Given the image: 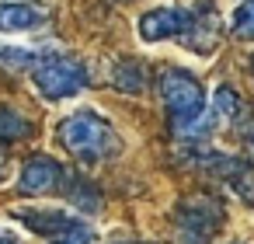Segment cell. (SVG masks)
<instances>
[{
  "label": "cell",
  "mask_w": 254,
  "mask_h": 244,
  "mask_svg": "<svg viewBox=\"0 0 254 244\" xmlns=\"http://www.w3.org/2000/svg\"><path fill=\"white\" fill-rule=\"evenodd\" d=\"M157 84H160V98L167 105V115H171V126H174L178 136L202 140V136L212 133L216 119L205 115V91H202V84L188 70L167 67Z\"/></svg>",
  "instance_id": "obj_1"
},
{
  "label": "cell",
  "mask_w": 254,
  "mask_h": 244,
  "mask_svg": "<svg viewBox=\"0 0 254 244\" xmlns=\"http://www.w3.org/2000/svg\"><path fill=\"white\" fill-rule=\"evenodd\" d=\"M212 18L191 7H153L139 18V39L143 42H164V39H181L195 53H209L216 46L212 35Z\"/></svg>",
  "instance_id": "obj_2"
},
{
  "label": "cell",
  "mask_w": 254,
  "mask_h": 244,
  "mask_svg": "<svg viewBox=\"0 0 254 244\" xmlns=\"http://www.w3.org/2000/svg\"><path fill=\"white\" fill-rule=\"evenodd\" d=\"M60 143L84 164H101L108 157L119 154V133L112 129V122L105 115H98L94 108H80L73 115H66L56 129Z\"/></svg>",
  "instance_id": "obj_3"
},
{
  "label": "cell",
  "mask_w": 254,
  "mask_h": 244,
  "mask_svg": "<svg viewBox=\"0 0 254 244\" xmlns=\"http://www.w3.org/2000/svg\"><path fill=\"white\" fill-rule=\"evenodd\" d=\"M32 81L46 101H66L87 87V67L66 53H46L32 67Z\"/></svg>",
  "instance_id": "obj_4"
},
{
  "label": "cell",
  "mask_w": 254,
  "mask_h": 244,
  "mask_svg": "<svg viewBox=\"0 0 254 244\" xmlns=\"http://www.w3.org/2000/svg\"><path fill=\"white\" fill-rule=\"evenodd\" d=\"M174 223L178 244H209L223 227V206L216 199H185Z\"/></svg>",
  "instance_id": "obj_5"
},
{
  "label": "cell",
  "mask_w": 254,
  "mask_h": 244,
  "mask_svg": "<svg viewBox=\"0 0 254 244\" xmlns=\"http://www.w3.org/2000/svg\"><path fill=\"white\" fill-rule=\"evenodd\" d=\"M66 167L56 161V157H46V154H35L21 164L18 171V192L21 195H49L56 188L66 185Z\"/></svg>",
  "instance_id": "obj_6"
},
{
  "label": "cell",
  "mask_w": 254,
  "mask_h": 244,
  "mask_svg": "<svg viewBox=\"0 0 254 244\" xmlns=\"http://www.w3.org/2000/svg\"><path fill=\"white\" fill-rule=\"evenodd\" d=\"M53 21V11L39 0H0V35H28Z\"/></svg>",
  "instance_id": "obj_7"
},
{
  "label": "cell",
  "mask_w": 254,
  "mask_h": 244,
  "mask_svg": "<svg viewBox=\"0 0 254 244\" xmlns=\"http://www.w3.org/2000/svg\"><path fill=\"white\" fill-rule=\"evenodd\" d=\"M198 164L205 171H212L216 178H223L247 206H254V167L251 164H244V161H237L230 154H205Z\"/></svg>",
  "instance_id": "obj_8"
},
{
  "label": "cell",
  "mask_w": 254,
  "mask_h": 244,
  "mask_svg": "<svg viewBox=\"0 0 254 244\" xmlns=\"http://www.w3.org/2000/svg\"><path fill=\"white\" fill-rule=\"evenodd\" d=\"M18 223H25L32 234H49V237H60L63 230H70L73 223H80V220H73L70 213H63V209H49V206H42V209H35V206H28V209H14L11 213Z\"/></svg>",
  "instance_id": "obj_9"
},
{
  "label": "cell",
  "mask_w": 254,
  "mask_h": 244,
  "mask_svg": "<svg viewBox=\"0 0 254 244\" xmlns=\"http://www.w3.org/2000/svg\"><path fill=\"white\" fill-rule=\"evenodd\" d=\"M112 84H115L119 91H126V94H139V91L146 87V70H143V63H136V60H119V63L112 67Z\"/></svg>",
  "instance_id": "obj_10"
},
{
  "label": "cell",
  "mask_w": 254,
  "mask_h": 244,
  "mask_svg": "<svg viewBox=\"0 0 254 244\" xmlns=\"http://www.w3.org/2000/svg\"><path fill=\"white\" fill-rule=\"evenodd\" d=\"M32 136V122L11 108V105H0V143H14V140H25Z\"/></svg>",
  "instance_id": "obj_11"
},
{
  "label": "cell",
  "mask_w": 254,
  "mask_h": 244,
  "mask_svg": "<svg viewBox=\"0 0 254 244\" xmlns=\"http://www.w3.org/2000/svg\"><path fill=\"white\" fill-rule=\"evenodd\" d=\"M63 188H66V195H70V202H73L77 209H84V213H98V209H101V192H98L87 178H73V181L66 178Z\"/></svg>",
  "instance_id": "obj_12"
},
{
  "label": "cell",
  "mask_w": 254,
  "mask_h": 244,
  "mask_svg": "<svg viewBox=\"0 0 254 244\" xmlns=\"http://www.w3.org/2000/svg\"><path fill=\"white\" fill-rule=\"evenodd\" d=\"M212 112L223 119V122H240V115H244V101H240V94L233 91V87H216V94H212Z\"/></svg>",
  "instance_id": "obj_13"
},
{
  "label": "cell",
  "mask_w": 254,
  "mask_h": 244,
  "mask_svg": "<svg viewBox=\"0 0 254 244\" xmlns=\"http://www.w3.org/2000/svg\"><path fill=\"white\" fill-rule=\"evenodd\" d=\"M230 32L237 39H254V0H240L230 18Z\"/></svg>",
  "instance_id": "obj_14"
},
{
  "label": "cell",
  "mask_w": 254,
  "mask_h": 244,
  "mask_svg": "<svg viewBox=\"0 0 254 244\" xmlns=\"http://www.w3.org/2000/svg\"><path fill=\"white\" fill-rule=\"evenodd\" d=\"M94 241V234H91V227L87 223H73L70 230H63L53 244H91Z\"/></svg>",
  "instance_id": "obj_15"
},
{
  "label": "cell",
  "mask_w": 254,
  "mask_h": 244,
  "mask_svg": "<svg viewBox=\"0 0 254 244\" xmlns=\"http://www.w3.org/2000/svg\"><path fill=\"white\" fill-rule=\"evenodd\" d=\"M0 244H21V237H18V234H11L4 223H0Z\"/></svg>",
  "instance_id": "obj_16"
},
{
  "label": "cell",
  "mask_w": 254,
  "mask_h": 244,
  "mask_svg": "<svg viewBox=\"0 0 254 244\" xmlns=\"http://www.w3.org/2000/svg\"><path fill=\"white\" fill-rule=\"evenodd\" d=\"M244 143H247V154H251V157H254V126H251V129H247V136H244Z\"/></svg>",
  "instance_id": "obj_17"
},
{
  "label": "cell",
  "mask_w": 254,
  "mask_h": 244,
  "mask_svg": "<svg viewBox=\"0 0 254 244\" xmlns=\"http://www.w3.org/2000/svg\"><path fill=\"white\" fill-rule=\"evenodd\" d=\"M4 167H7V161H4V154H0V181H4V174H7Z\"/></svg>",
  "instance_id": "obj_18"
},
{
  "label": "cell",
  "mask_w": 254,
  "mask_h": 244,
  "mask_svg": "<svg viewBox=\"0 0 254 244\" xmlns=\"http://www.w3.org/2000/svg\"><path fill=\"white\" fill-rule=\"evenodd\" d=\"M108 4H129V0H108Z\"/></svg>",
  "instance_id": "obj_19"
},
{
  "label": "cell",
  "mask_w": 254,
  "mask_h": 244,
  "mask_svg": "<svg viewBox=\"0 0 254 244\" xmlns=\"http://www.w3.org/2000/svg\"><path fill=\"white\" fill-rule=\"evenodd\" d=\"M126 244H143V241H126Z\"/></svg>",
  "instance_id": "obj_20"
},
{
  "label": "cell",
  "mask_w": 254,
  "mask_h": 244,
  "mask_svg": "<svg viewBox=\"0 0 254 244\" xmlns=\"http://www.w3.org/2000/svg\"><path fill=\"white\" fill-rule=\"evenodd\" d=\"M251 74H254V63H251Z\"/></svg>",
  "instance_id": "obj_21"
}]
</instances>
